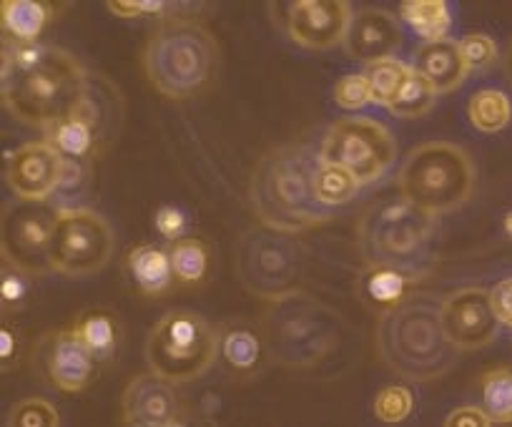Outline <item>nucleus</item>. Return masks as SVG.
Masks as SVG:
<instances>
[{
    "label": "nucleus",
    "mask_w": 512,
    "mask_h": 427,
    "mask_svg": "<svg viewBox=\"0 0 512 427\" xmlns=\"http://www.w3.org/2000/svg\"><path fill=\"white\" fill-rule=\"evenodd\" d=\"M319 164V154L297 144L277 146L256 161L249 199L264 229L289 237L332 219V209L317 196Z\"/></svg>",
    "instance_id": "2"
},
{
    "label": "nucleus",
    "mask_w": 512,
    "mask_h": 427,
    "mask_svg": "<svg viewBox=\"0 0 512 427\" xmlns=\"http://www.w3.org/2000/svg\"><path fill=\"white\" fill-rule=\"evenodd\" d=\"M502 229H505V234H507V237L512 239V211H507V214H505V219H502Z\"/></svg>",
    "instance_id": "45"
},
{
    "label": "nucleus",
    "mask_w": 512,
    "mask_h": 427,
    "mask_svg": "<svg viewBox=\"0 0 512 427\" xmlns=\"http://www.w3.org/2000/svg\"><path fill=\"white\" fill-rule=\"evenodd\" d=\"M502 71H505V78L510 81V86H512V38L505 48V56H502Z\"/></svg>",
    "instance_id": "44"
},
{
    "label": "nucleus",
    "mask_w": 512,
    "mask_h": 427,
    "mask_svg": "<svg viewBox=\"0 0 512 427\" xmlns=\"http://www.w3.org/2000/svg\"><path fill=\"white\" fill-rule=\"evenodd\" d=\"M219 360L234 377H256L264 370L269 355L267 340L262 330L246 325V322H224L219 327Z\"/></svg>",
    "instance_id": "19"
},
{
    "label": "nucleus",
    "mask_w": 512,
    "mask_h": 427,
    "mask_svg": "<svg viewBox=\"0 0 512 427\" xmlns=\"http://www.w3.org/2000/svg\"><path fill=\"white\" fill-rule=\"evenodd\" d=\"M23 352V342L13 327L3 325L0 330V362H3V372H11L18 365Z\"/></svg>",
    "instance_id": "42"
},
{
    "label": "nucleus",
    "mask_w": 512,
    "mask_h": 427,
    "mask_svg": "<svg viewBox=\"0 0 512 427\" xmlns=\"http://www.w3.org/2000/svg\"><path fill=\"white\" fill-rule=\"evenodd\" d=\"M442 327L460 352L487 347L500 335V319L492 309L490 289L462 287L442 299Z\"/></svg>",
    "instance_id": "13"
},
{
    "label": "nucleus",
    "mask_w": 512,
    "mask_h": 427,
    "mask_svg": "<svg viewBox=\"0 0 512 427\" xmlns=\"http://www.w3.org/2000/svg\"><path fill=\"white\" fill-rule=\"evenodd\" d=\"M364 76H367L369 88H372V103H379V106L390 109L392 103L397 101V96L402 93V88H405V83L410 81L412 68L397 61V58H387V61L367 66Z\"/></svg>",
    "instance_id": "30"
},
{
    "label": "nucleus",
    "mask_w": 512,
    "mask_h": 427,
    "mask_svg": "<svg viewBox=\"0 0 512 427\" xmlns=\"http://www.w3.org/2000/svg\"><path fill=\"white\" fill-rule=\"evenodd\" d=\"M33 362L41 377L66 395L83 392L96 375V357L73 330H56L41 337Z\"/></svg>",
    "instance_id": "14"
},
{
    "label": "nucleus",
    "mask_w": 512,
    "mask_h": 427,
    "mask_svg": "<svg viewBox=\"0 0 512 427\" xmlns=\"http://www.w3.org/2000/svg\"><path fill=\"white\" fill-rule=\"evenodd\" d=\"M6 427H61V415L53 402L43 397H26L11 407Z\"/></svg>",
    "instance_id": "33"
},
{
    "label": "nucleus",
    "mask_w": 512,
    "mask_h": 427,
    "mask_svg": "<svg viewBox=\"0 0 512 427\" xmlns=\"http://www.w3.org/2000/svg\"><path fill=\"white\" fill-rule=\"evenodd\" d=\"M400 21L425 43L445 41L452 28V11L445 0H405Z\"/></svg>",
    "instance_id": "24"
},
{
    "label": "nucleus",
    "mask_w": 512,
    "mask_h": 427,
    "mask_svg": "<svg viewBox=\"0 0 512 427\" xmlns=\"http://www.w3.org/2000/svg\"><path fill=\"white\" fill-rule=\"evenodd\" d=\"M412 68L422 78H427L437 93L457 91L470 76V68H467L465 56L460 51V41H450V38L422 43L412 56Z\"/></svg>",
    "instance_id": "20"
},
{
    "label": "nucleus",
    "mask_w": 512,
    "mask_h": 427,
    "mask_svg": "<svg viewBox=\"0 0 512 427\" xmlns=\"http://www.w3.org/2000/svg\"><path fill=\"white\" fill-rule=\"evenodd\" d=\"M334 101L347 111H357L372 101V88L364 73H349L334 83Z\"/></svg>",
    "instance_id": "38"
},
{
    "label": "nucleus",
    "mask_w": 512,
    "mask_h": 427,
    "mask_svg": "<svg viewBox=\"0 0 512 427\" xmlns=\"http://www.w3.org/2000/svg\"><path fill=\"white\" fill-rule=\"evenodd\" d=\"M437 96H440V93L432 88V83L412 68L410 81L405 83V88H402V93L397 96V101L390 106V114L400 116V119H420V116L430 114L432 106L437 103Z\"/></svg>",
    "instance_id": "32"
},
{
    "label": "nucleus",
    "mask_w": 512,
    "mask_h": 427,
    "mask_svg": "<svg viewBox=\"0 0 512 427\" xmlns=\"http://www.w3.org/2000/svg\"><path fill=\"white\" fill-rule=\"evenodd\" d=\"M490 299L492 309H495L497 319H500V325L510 327L512 330V277L497 282L495 287L490 289Z\"/></svg>",
    "instance_id": "40"
},
{
    "label": "nucleus",
    "mask_w": 512,
    "mask_h": 427,
    "mask_svg": "<svg viewBox=\"0 0 512 427\" xmlns=\"http://www.w3.org/2000/svg\"><path fill=\"white\" fill-rule=\"evenodd\" d=\"M126 264L134 284L146 297H161L176 282L169 249H161L156 244H141L131 249Z\"/></svg>",
    "instance_id": "22"
},
{
    "label": "nucleus",
    "mask_w": 512,
    "mask_h": 427,
    "mask_svg": "<svg viewBox=\"0 0 512 427\" xmlns=\"http://www.w3.org/2000/svg\"><path fill=\"white\" fill-rule=\"evenodd\" d=\"M86 68L73 53L41 43H11L3 51V106L16 121L48 131L71 119L88 96Z\"/></svg>",
    "instance_id": "1"
},
{
    "label": "nucleus",
    "mask_w": 512,
    "mask_h": 427,
    "mask_svg": "<svg viewBox=\"0 0 512 427\" xmlns=\"http://www.w3.org/2000/svg\"><path fill=\"white\" fill-rule=\"evenodd\" d=\"M402 199L430 217L460 209L477 184L475 161L450 141H427L410 151L397 179Z\"/></svg>",
    "instance_id": "6"
},
{
    "label": "nucleus",
    "mask_w": 512,
    "mask_h": 427,
    "mask_svg": "<svg viewBox=\"0 0 512 427\" xmlns=\"http://www.w3.org/2000/svg\"><path fill=\"white\" fill-rule=\"evenodd\" d=\"M61 211L48 201H13L3 211V232H0V249L3 262L21 272L38 277L51 272L48 252L56 232Z\"/></svg>",
    "instance_id": "12"
},
{
    "label": "nucleus",
    "mask_w": 512,
    "mask_h": 427,
    "mask_svg": "<svg viewBox=\"0 0 512 427\" xmlns=\"http://www.w3.org/2000/svg\"><path fill=\"white\" fill-rule=\"evenodd\" d=\"M144 73L151 86L171 101H186L204 91L219 66V43L191 18L164 21L144 48Z\"/></svg>",
    "instance_id": "4"
},
{
    "label": "nucleus",
    "mask_w": 512,
    "mask_h": 427,
    "mask_svg": "<svg viewBox=\"0 0 512 427\" xmlns=\"http://www.w3.org/2000/svg\"><path fill=\"white\" fill-rule=\"evenodd\" d=\"M460 51L465 56L470 73L490 71L497 63V56H500V48H497L495 38H490L487 33H467V36H462Z\"/></svg>",
    "instance_id": "36"
},
{
    "label": "nucleus",
    "mask_w": 512,
    "mask_h": 427,
    "mask_svg": "<svg viewBox=\"0 0 512 427\" xmlns=\"http://www.w3.org/2000/svg\"><path fill=\"white\" fill-rule=\"evenodd\" d=\"M46 141L56 146V151L66 161H91L98 146V131L81 114H73L71 119L51 126L46 131Z\"/></svg>",
    "instance_id": "27"
},
{
    "label": "nucleus",
    "mask_w": 512,
    "mask_h": 427,
    "mask_svg": "<svg viewBox=\"0 0 512 427\" xmlns=\"http://www.w3.org/2000/svg\"><path fill=\"white\" fill-rule=\"evenodd\" d=\"M402 43H405V28H402V21H397V16L379 8H364L354 13L349 21L342 46L352 61L372 66V63L395 58Z\"/></svg>",
    "instance_id": "17"
},
{
    "label": "nucleus",
    "mask_w": 512,
    "mask_h": 427,
    "mask_svg": "<svg viewBox=\"0 0 512 427\" xmlns=\"http://www.w3.org/2000/svg\"><path fill=\"white\" fill-rule=\"evenodd\" d=\"M480 410L492 425H512V367H495L480 377Z\"/></svg>",
    "instance_id": "28"
},
{
    "label": "nucleus",
    "mask_w": 512,
    "mask_h": 427,
    "mask_svg": "<svg viewBox=\"0 0 512 427\" xmlns=\"http://www.w3.org/2000/svg\"><path fill=\"white\" fill-rule=\"evenodd\" d=\"M166 427H216V422L204 415H194V412H181V417H176V420Z\"/></svg>",
    "instance_id": "43"
},
{
    "label": "nucleus",
    "mask_w": 512,
    "mask_h": 427,
    "mask_svg": "<svg viewBox=\"0 0 512 427\" xmlns=\"http://www.w3.org/2000/svg\"><path fill=\"white\" fill-rule=\"evenodd\" d=\"M435 237V217L402 201H382L359 219L357 242L367 267H387L420 277Z\"/></svg>",
    "instance_id": "7"
},
{
    "label": "nucleus",
    "mask_w": 512,
    "mask_h": 427,
    "mask_svg": "<svg viewBox=\"0 0 512 427\" xmlns=\"http://www.w3.org/2000/svg\"><path fill=\"white\" fill-rule=\"evenodd\" d=\"M467 119L480 134H500L512 121V101L500 88H477L467 101Z\"/></svg>",
    "instance_id": "25"
},
{
    "label": "nucleus",
    "mask_w": 512,
    "mask_h": 427,
    "mask_svg": "<svg viewBox=\"0 0 512 427\" xmlns=\"http://www.w3.org/2000/svg\"><path fill=\"white\" fill-rule=\"evenodd\" d=\"M171 267H174L176 282L184 287H199L211 269V249L201 239L186 237L169 247Z\"/></svg>",
    "instance_id": "29"
},
{
    "label": "nucleus",
    "mask_w": 512,
    "mask_h": 427,
    "mask_svg": "<svg viewBox=\"0 0 512 427\" xmlns=\"http://www.w3.org/2000/svg\"><path fill=\"white\" fill-rule=\"evenodd\" d=\"M51 16V6L38 0H3L0 6V23L6 41L11 43H38L51 23Z\"/></svg>",
    "instance_id": "23"
},
{
    "label": "nucleus",
    "mask_w": 512,
    "mask_h": 427,
    "mask_svg": "<svg viewBox=\"0 0 512 427\" xmlns=\"http://www.w3.org/2000/svg\"><path fill=\"white\" fill-rule=\"evenodd\" d=\"M116 234L93 209H63L48 252V267L61 277H91L113 257Z\"/></svg>",
    "instance_id": "11"
},
{
    "label": "nucleus",
    "mask_w": 512,
    "mask_h": 427,
    "mask_svg": "<svg viewBox=\"0 0 512 427\" xmlns=\"http://www.w3.org/2000/svg\"><path fill=\"white\" fill-rule=\"evenodd\" d=\"M359 179L337 164L322 161L317 171V196L327 209L349 204L359 194Z\"/></svg>",
    "instance_id": "31"
},
{
    "label": "nucleus",
    "mask_w": 512,
    "mask_h": 427,
    "mask_svg": "<svg viewBox=\"0 0 512 427\" xmlns=\"http://www.w3.org/2000/svg\"><path fill=\"white\" fill-rule=\"evenodd\" d=\"M121 410L126 427H166L181 417V402L176 385L146 372L126 385Z\"/></svg>",
    "instance_id": "18"
},
{
    "label": "nucleus",
    "mask_w": 512,
    "mask_h": 427,
    "mask_svg": "<svg viewBox=\"0 0 512 427\" xmlns=\"http://www.w3.org/2000/svg\"><path fill=\"white\" fill-rule=\"evenodd\" d=\"M236 277L256 299L282 302L299 294L302 287V254L287 234L251 229L239 239Z\"/></svg>",
    "instance_id": "9"
},
{
    "label": "nucleus",
    "mask_w": 512,
    "mask_h": 427,
    "mask_svg": "<svg viewBox=\"0 0 512 427\" xmlns=\"http://www.w3.org/2000/svg\"><path fill=\"white\" fill-rule=\"evenodd\" d=\"M377 355L397 377L407 382H432L455 367L457 350L442 327V299L410 294L390 312L379 314Z\"/></svg>",
    "instance_id": "3"
},
{
    "label": "nucleus",
    "mask_w": 512,
    "mask_h": 427,
    "mask_svg": "<svg viewBox=\"0 0 512 427\" xmlns=\"http://www.w3.org/2000/svg\"><path fill=\"white\" fill-rule=\"evenodd\" d=\"M63 174L66 159L46 139L28 141L8 156L6 181L21 201H48L61 189Z\"/></svg>",
    "instance_id": "15"
},
{
    "label": "nucleus",
    "mask_w": 512,
    "mask_h": 427,
    "mask_svg": "<svg viewBox=\"0 0 512 427\" xmlns=\"http://www.w3.org/2000/svg\"><path fill=\"white\" fill-rule=\"evenodd\" d=\"M319 159L347 169L357 176L359 184H372L397 161V139L382 121L347 116L329 126Z\"/></svg>",
    "instance_id": "10"
},
{
    "label": "nucleus",
    "mask_w": 512,
    "mask_h": 427,
    "mask_svg": "<svg viewBox=\"0 0 512 427\" xmlns=\"http://www.w3.org/2000/svg\"><path fill=\"white\" fill-rule=\"evenodd\" d=\"M219 357V332L194 309L166 312L146 340V365L171 385L199 380Z\"/></svg>",
    "instance_id": "8"
},
{
    "label": "nucleus",
    "mask_w": 512,
    "mask_h": 427,
    "mask_svg": "<svg viewBox=\"0 0 512 427\" xmlns=\"http://www.w3.org/2000/svg\"><path fill=\"white\" fill-rule=\"evenodd\" d=\"M269 355L289 370H317L347 340V325L334 309L304 292L274 302L262 319Z\"/></svg>",
    "instance_id": "5"
},
{
    "label": "nucleus",
    "mask_w": 512,
    "mask_h": 427,
    "mask_svg": "<svg viewBox=\"0 0 512 427\" xmlns=\"http://www.w3.org/2000/svg\"><path fill=\"white\" fill-rule=\"evenodd\" d=\"M442 427H492V422L480 405H462L445 417Z\"/></svg>",
    "instance_id": "41"
},
{
    "label": "nucleus",
    "mask_w": 512,
    "mask_h": 427,
    "mask_svg": "<svg viewBox=\"0 0 512 427\" xmlns=\"http://www.w3.org/2000/svg\"><path fill=\"white\" fill-rule=\"evenodd\" d=\"M108 11L118 18H179V3H164V0H108Z\"/></svg>",
    "instance_id": "37"
},
{
    "label": "nucleus",
    "mask_w": 512,
    "mask_h": 427,
    "mask_svg": "<svg viewBox=\"0 0 512 427\" xmlns=\"http://www.w3.org/2000/svg\"><path fill=\"white\" fill-rule=\"evenodd\" d=\"M352 16L344 0H297L289 6L287 33L297 46L329 51L344 43Z\"/></svg>",
    "instance_id": "16"
},
{
    "label": "nucleus",
    "mask_w": 512,
    "mask_h": 427,
    "mask_svg": "<svg viewBox=\"0 0 512 427\" xmlns=\"http://www.w3.org/2000/svg\"><path fill=\"white\" fill-rule=\"evenodd\" d=\"M154 227L166 242H181V239H186V232H189V214L181 206L164 204L156 209Z\"/></svg>",
    "instance_id": "39"
},
{
    "label": "nucleus",
    "mask_w": 512,
    "mask_h": 427,
    "mask_svg": "<svg viewBox=\"0 0 512 427\" xmlns=\"http://www.w3.org/2000/svg\"><path fill=\"white\" fill-rule=\"evenodd\" d=\"M415 410V395L405 385H390L374 397V415L384 425H400Z\"/></svg>",
    "instance_id": "34"
},
{
    "label": "nucleus",
    "mask_w": 512,
    "mask_h": 427,
    "mask_svg": "<svg viewBox=\"0 0 512 427\" xmlns=\"http://www.w3.org/2000/svg\"><path fill=\"white\" fill-rule=\"evenodd\" d=\"M71 330L81 337V342L96 357V362H106L116 355L121 332H118L116 317L108 314L106 309H88L73 322Z\"/></svg>",
    "instance_id": "26"
},
{
    "label": "nucleus",
    "mask_w": 512,
    "mask_h": 427,
    "mask_svg": "<svg viewBox=\"0 0 512 427\" xmlns=\"http://www.w3.org/2000/svg\"><path fill=\"white\" fill-rule=\"evenodd\" d=\"M417 279L410 277L405 272H397V269H387V267H367L362 272L357 282V292L362 297V302L367 307L377 309V312H390L395 309L397 304L405 302Z\"/></svg>",
    "instance_id": "21"
},
{
    "label": "nucleus",
    "mask_w": 512,
    "mask_h": 427,
    "mask_svg": "<svg viewBox=\"0 0 512 427\" xmlns=\"http://www.w3.org/2000/svg\"><path fill=\"white\" fill-rule=\"evenodd\" d=\"M33 292V277L21 272V269L11 267L3 262V272H0V304H3V314L21 312L28 304Z\"/></svg>",
    "instance_id": "35"
}]
</instances>
